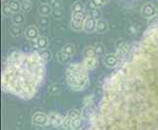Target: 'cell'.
<instances>
[{
  "mask_svg": "<svg viewBox=\"0 0 158 130\" xmlns=\"http://www.w3.org/2000/svg\"><path fill=\"white\" fill-rule=\"evenodd\" d=\"M8 6L10 7L11 11H12L13 14H16V13H19L22 11V8H21V2L19 0H10L8 2Z\"/></svg>",
  "mask_w": 158,
  "mask_h": 130,
  "instance_id": "e0dca14e",
  "label": "cell"
},
{
  "mask_svg": "<svg viewBox=\"0 0 158 130\" xmlns=\"http://www.w3.org/2000/svg\"><path fill=\"white\" fill-rule=\"evenodd\" d=\"M97 63H98V60H97L96 57H92V58H85V60L83 62L84 67L88 69H94L96 66H97Z\"/></svg>",
  "mask_w": 158,
  "mask_h": 130,
  "instance_id": "4fadbf2b",
  "label": "cell"
},
{
  "mask_svg": "<svg viewBox=\"0 0 158 130\" xmlns=\"http://www.w3.org/2000/svg\"><path fill=\"white\" fill-rule=\"evenodd\" d=\"M117 72L116 90L124 98L158 103V26L149 28Z\"/></svg>",
  "mask_w": 158,
  "mask_h": 130,
  "instance_id": "6da1fadb",
  "label": "cell"
},
{
  "mask_svg": "<svg viewBox=\"0 0 158 130\" xmlns=\"http://www.w3.org/2000/svg\"><path fill=\"white\" fill-rule=\"evenodd\" d=\"M88 17L85 15V12H78V13H72L71 19L75 21H85V19Z\"/></svg>",
  "mask_w": 158,
  "mask_h": 130,
  "instance_id": "4316f807",
  "label": "cell"
},
{
  "mask_svg": "<svg viewBox=\"0 0 158 130\" xmlns=\"http://www.w3.org/2000/svg\"><path fill=\"white\" fill-rule=\"evenodd\" d=\"M40 54H41L42 58L44 59V60H45L46 62H47V61H49V60H51V58H52L51 53H50V51H48L47 49H46V50H41Z\"/></svg>",
  "mask_w": 158,
  "mask_h": 130,
  "instance_id": "e575fe53",
  "label": "cell"
},
{
  "mask_svg": "<svg viewBox=\"0 0 158 130\" xmlns=\"http://www.w3.org/2000/svg\"><path fill=\"white\" fill-rule=\"evenodd\" d=\"M140 14L143 18L149 20V19L153 18L154 16L157 15V7L153 3L148 2V3L143 4V6L141 7Z\"/></svg>",
  "mask_w": 158,
  "mask_h": 130,
  "instance_id": "8992f818",
  "label": "cell"
},
{
  "mask_svg": "<svg viewBox=\"0 0 158 130\" xmlns=\"http://www.w3.org/2000/svg\"><path fill=\"white\" fill-rule=\"evenodd\" d=\"M157 16H158V7H157Z\"/></svg>",
  "mask_w": 158,
  "mask_h": 130,
  "instance_id": "f35d334b",
  "label": "cell"
},
{
  "mask_svg": "<svg viewBox=\"0 0 158 130\" xmlns=\"http://www.w3.org/2000/svg\"><path fill=\"white\" fill-rule=\"evenodd\" d=\"M137 26H135L133 23H129L126 26V31H127V33L129 34H134V33H137Z\"/></svg>",
  "mask_w": 158,
  "mask_h": 130,
  "instance_id": "1f68e13d",
  "label": "cell"
},
{
  "mask_svg": "<svg viewBox=\"0 0 158 130\" xmlns=\"http://www.w3.org/2000/svg\"><path fill=\"white\" fill-rule=\"evenodd\" d=\"M48 91H49V93L52 94V95H57L59 94L60 92L62 91V88L61 86H60V84L58 83H53L49 86V88H48Z\"/></svg>",
  "mask_w": 158,
  "mask_h": 130,
  "instance_id": "484cf974",
  "label": "cell"
},
{
  "mask_svg": "<svg viewBox=\"0 0 158 130\" xmlns=\"http://www.w3.org/2000/svg\"><path fill=\"white\" fill-rule=\"evenodd\" d=\"M49 120H50V123L54 127L56 128H60V127H63V123H64V120L65 117L62 116L60 113L57 112H50L49 115Z\"/></svg>",
  "mask_w": 158,
  "mask_h": 130,
  "instance_id": "30bf717a",
  "label": "cell"
},
{
  "mask_svg": "<svg viewBox=\"0 0 158 130\" xmlns=\"http://www.w3.org/2000/svg\"><path fill=\"white\" fill-rule=\"evenodd\" d=\"M31 123L35 126H47L50 123L49 116L44 112H37L31 117Z\"/></svg>",
  "mask_w": 158,
  "mask_h": 130,
  "instance_id": "5b68a950",
  "label": "cell"
},
{
  "mask_svg": "<svg viewBox=\"0 0 158 130\" xmlns=\"http://www.w3.org/2000/svg\"><path fill=\"white\" fill-rule=\"evenodd\" d=\"M3 14H4L5 17H7V16H10L11 14H12V11H11L10 7L8 6V4L5 5V7L3 9Z\"/></svg>",
  "mask_w": 158,
  "mask_h": 130,
  "instance_id": "d590c367",
  "label": "cell"
},
{
  "mask_svg": "<svg viewBox=\"0 0 158 130\" xmlns=\"http://www.w3.org/2000/svg\"><path fill=\"white\" fill-rule=\"evenodd\" d=\"M120 59L117 56V54H107V55L104 56V59H103V62H104V65L107 68L110 69H114L116 68L119 63H120Z\"/></svg>",
  "mask_w": 158,
  "mask_h": 130,
  "instance_id": "52a82bcc",
  "label": "cell"
},
{
  "mask_svg": "<svg viewBox=\"0 0 158 130\" xmlns=\"http://www.w3.org/2000/svg\"><path fill=\"white\" fill-rule=\"evenodd\" d=\"M95 111L90 105L85 106L84 109L81 110V116H83V117L86 118V120H92L95 116Z\"/></svg>",
  "mask_w": 158,
  "mask_h": 130,
  "instance_id": "7c38bea8",
  "label": "cell"
},
{
  "mask_svg": "<svg viewBox=\"0 0 158 130\" xmlns=\"http://www.w3.org/2000/svg\"><path fill=\"white\" fill-rule=\"evenodd\" d=\"M53 8L50 6V4H41L39 7V14L40 16H50L52 15Z\"/></svg>",
  "mask_w": 158,
  "mask_h": 130,
  "instance_id": "9a60e30c",
  "label": "cell"
},
{
  "mask_svg": "<svg viewBox=\"0 0 158 130\" xmlns=\"http://www.w3.org/2000/svg\"><path fill=\"white\" fill-rule=\"evenodd\" d=\"M24 34H25V37L28 40H35V41L40 36V30L36 26H30L25 30Z\"/></svg>",
  "mask_w": 158,
  "mask_h": 130,
  "instance_id": "9c48e42d",
  "label": "cell"
},
{
  "mask_svg": "<svg viewBox=\"0 0 158 130\" xmlns=\"http://www.w3.org/2000/svg\"><path fill=\"white\" fill-rule=\"evenodd\" d=\"M71 56L67 55V54H65L63 51H59L57 54H56V59L57 61L60 63V64H67L71 61Z\"/></svg>",
  "mask_w": 158,
  "mask_h": 130,
  "instance_id": "d6986e66",
  "label": "cell"
},
{
  "mask_svg": "<svg viewBox=\"0 0 158 130\" xmlns=\"http://www.w3.org/2000/svg\"><path fill=\"white\" fill-rule=\"evenodd\" d=\"M37 23L42 28H45V26L49 25V18L47 16H40L39 20H37Z\"/></svg>",
  "mask_w": 158,
  "mask_h": 130,
  "instance_id": "f546056e",
  "label": "cell"
},
{
  "mask_svg": "<svg viewBox=\"0 0 158 130\" xmlns=\"http://www.w3.org/2000/svg\"><path fill=\"white\" fill-rule=\"evenodd\" d=\"M21 8L23 13H28L32 8V2L31 0H22L21 1Z\"/></svg>",
  "mask_w": 158,
  "mask_h": 130,
  "instance_id": "7402d4cb",
  "label": "cell"
},
{
  "mask_svg": "<svg viewBox=\"0 0 158 130\" xmlns=\"http://www.w3.org/2000/svg\"><path fill=\"white\" fill-rule=\"evenodd\" d=\"M89 16L92 17L94 19H95L96 21H98L101 19V16H102V12L100 8H91L89 10Z\"/></svg>",
  "mask_w": 158,
  "mask_h": 130,
  "instance_id": "cb8c5ba5",
  "label": "cell"
},
{
  "mask_svg": "<svg viewBox=\"0 0 158 130\" xmlns=\"http://www.w3.org/2000/svg\"><path fill=\"white\" fill-rule=\"evenodd\" d=\"M40 2L41 4H49L50 0H40Z\"/></svg>",
  "mask_w": 158,
  "mask_h": 130,
  "instance_id": "8d00e7d4",
  "label": "cell"
},
{
  "mask_svg": "<svg viewBox=\"0 0 158 130\" xmlns=\"http://www.w3.org/2000/svg\"><path fill=\"white\" fill-rule=\"evenodd\" d=\"M96 23H97V21L95 19L90 17V16H88V17H86L84 21V31L88 32V33L95 32Z\"/></svg>",
  "mask_w": 158,
  "mask_h": 130,
  "instance_id": "ba28073f",
  "label": "cell"
},
{
  "mask_svg": "<svg viewBox=\"0 0 158 130\" xmlns=\"http://www.w3.org/2000/svg\"><path fill=\"white\" fill-rule=\"evenodd\" d=\"M52 16L55 19H57V20L62 19L63 16H64V10H63V8H55V9H53Z\"/></svg>",
  "mask_w": 158,
  "mask_h": 130,
  "instance_id": "f1b7e54d",
  "label": "cell"
},
{
  "mask_svg": "<svg viewBox=\"0 0 158 130\" xmlns=\"http://www.w3.org/2000/svg\"><path fill=\"white\" fill-rule=\"evenodd\" d=\"M106 4L104 0H90L89 5L91 8H101Z\"/></svg>",
  "mask_w": 158,
  "mask_h": 130,
  "instance_id": "83f0119b",
  "label": "cell"
},
{
  "mask_svg": "<svg viewBox=\"0 0 158 130\" xmlns=\"http://www.w3.org/2000/svg\"><path fill=\"white\" fill-rule=\"evenodd\" d=\"M94 49H95V52H96V55H103V54H104V51H105L104 46H103V44L100 42H96L95 43Z\"/></svg>",
  "mask_w": 158,
  "mask_h": 130,
  "instance_id": "4dcf8cb0",
  "label": "cell"
},
{
  "mask_svg": "<svg viewBox=\"0 0 158 130\" xmlns=\"http://www.w3.org/2000/svg\"><path fill=\"white\" fill-rule=\"evenodd\" d=\"M50 6L53 8V9H55V8H62L63 6V3L61 0H50Z\"/></svg>",
  "mask_w": 158,
  "mask_h": 130,
  "instance_id": "d6a6232c",
  "label": "cell"
},
{
  "mask_svg": "<svg viewBox=\"0 0 158 130\" xmlns=\"http://www.w3.org/2000/svg\"><path fill=\"white\" fill-rule=\"evenodd\" d=\"M148 25H149V28H156V26H158V16L157 15L148 20Z\"/></svg>",
  "mask_w": 158,
  "mask_h": 130,
  "instance_id": "836d02e7",
  "label": "cell"
},
{
  "mask_svg": "<svg viewBox=\"0 0 158 130\" xmlns=\"http://www.w3.org/2000/svg\"><path fill=\"white\" fill-rule=\"evenodd\" d=\"M35 47L40 50H46L48 46H49V40H48L46 36H42V35H40L39 38L35 41Z\"/></svg>",
  "mask_w": 158,
  "mask_h": 130,
  "instance_id": "8fae6325",
  "label": "cell"
},
{
  "mask_svg": "<svg viewBox=\"0 0 158 130\" xmlns=\"http://www.w3.org/2000/svg\"><path fill=\"white\" fill-rule=\"evenodd\" d=\"M66 80L70 88L74 91H83L89 83V73L83 63L72 64L66 69Z\"/></svg>",
  "mask_w": 158,
  "mask_h": 130,
  "instance_id": "3957f363",
  "label": "cell"
},
{
  "mask_svg": "<svg viewBox=\"0 0 158 130\" xmlns=\"http://www.w3.org/2000/svg\"><path fill=\"white\" fill-rule=\"evenodd\" d=\"M108 30V23L104 20H98L96 23V30L95 32L97 33H105V32Z\"/></svg>",
  "mask_w": 158,
  "mask_h": 130,
  "instance_id": "5bb4252c",
  "label": "cell"
},
{
  "mask_svg": "<svg viewBox=\"0 0 158 130\" xmlns=\"http://www.w3.org/2000/svg\"><path fill=\"white\" fill-rule=\"evenodd\" d=\"M104 1H105V2H106V3H107V2H108V1H109V0H104Z\"/></svg>",
  "mask_w": 158,
  "mask_h": 130,
  "instance_id": "74e56055",
  "label": "cell"
},
{
  "mask_svg": "<svg viewBox=\"0 0 158 130\" xmlns=\"http://www.w3.org/2000/svg\"><path fill=\"white\" fill-rule=\"evenodd\" d=\"M12 21L14 25H19V26H22L23 24H25L26 22V18H25V15L23 12H19V13H16L13 15L12 17Z\"/></svg>",
  "mask_w": 158,
  "mask_h": 130,
  "instance_id": "ac0fdd59",
  "label": "cell"
},
{
  "mask_svg": "<svg viewBox=\"0 0 158 130\" xmlns=\"http://www.w3.org/2000/svg\"><path fill=\"white\" fill-rule=\"evenodd\" d=\"M9 32L13 37H19L22 33H23V29H22L21 26H19V25H13L9 29Z\"/></svg>",
  "mask_w": 158,
  "mask_h": 130,
  "instance_id": "ffe728a7",
  "label": "cell"
},
{
  "mask_svg": "<svg viewBox=\"0 0 158 130\" xmlns=\"http://www.w3.org/2000/svg\"><path fill=\"white\" fill-rule=\"evenodd\" d=\"M81 126H83L81 111L76 109L69 111L64 120L63 128L67 130H79Z\"/></svg>",
  "mask_w": 158,
  "mask_h": 130,
  "instance_id": "277c9868",
  "label": "cell"
},
{
  "mask_svg": "<svg viewBox=\"0 0 158 130\" xmlns=\"http://www.w3.org/2000/svg\"><path fill=\"white\" fill-rule=\"evenodd\" d=\"M83 55L85 58H92L96 57V52L94 49V46H89L86 47L83 52Z\"/></svg>",
  "mask_w": 158,
  "mask_h": 130,
  "instance_id": "603a6c76",
  "label": "cell"
},
{
  "mask_svg": "<svg viewBox=\"0 0 158 130\" xmlns=\"http://www.w3.org/2000/svg\"><path fill=\"white\" fill-rule=\"evenodd\" d=\"M85 4L81 1H76L75 3L72 4L71 6V10H72V13H78V12H85Z\"/></svg>",
  "mask_w": 158,
  "mask_h": 130,
  "instance_id": "44dd1931",
  "label": "cell"
},
{
  "mask_svg": "<svg viewBox=\"0 0 158 130\" xmlns=\"http://www.w3.org/2000/svg\"><path fill=\"white\" fill-rule=\"evenodd\" d=\"M70 28L74 31H81L84 30V21H75L71 19Z\"/></svg>",
  "mask_w": 158,
  "mask_h": 130,
  "instance_id": "2e32d148",
  "label": "cell"
},
{
  "mask_svg": "<svg viewBox=\"0 0 158 130\" xmlns=\"http://www.w3.org/2000/svg\"><path fill=\"white\" fill-rule=\"evenodd\" d=\"M61 51H63L65 54H67V55H69L71 57H73L75 55V53H76L75 46L73 44H66L65 46H63Z\"/></svg>",
  "mask_w": 158,
  "mask_h": 130,
  "instance_id": "d4e9b609",
  "label": "cell"
},
{
  "mask_svg": "<svg viewBox=\"0 0 158 130\" xmlns=\"http://www.w3.org/2000/svg\"><path fill=\"white\" fill-rule=\"evenodd\" d=\"M45 63L40 52L11 53L2 73L3 90L22 99H31L44 78Z\"/></svg>",
  "mask_w": 158,
  "mask_h": 130,
  "instance_id": "7a4b0ae2",
  "label": "cell"
}]
</instances>
